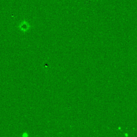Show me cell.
<instances>
[{
	"label": "cell",
	"mask_w": 137,
	"mask_h": 137,
	"mask_svg": "<svg viewBox=\"0 0 137 137\" xmlns=\"http://www.w3.org/2000/svg\"><path fill=\"white\" fill-rule=\"evenodd\" d=\"M30 27H31V26H30L28 23L25 21L21 22L18 26V28L20 29V30L23 32H26L28 31Z\"/></svg>",
	"instance_id": "obj_1"
}]
</instances>
